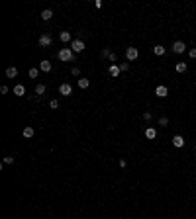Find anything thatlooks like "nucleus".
Returning a JSON list of instances; mask_svg holds the SVG:
<instances>
[{"mask_svg": "<svg viewBox=\"0 0 196 219\" xmlns=\"http://www.w3.org/2000/svg\"><path fill=\"white\" fill-rule=\"evenodd\" d=\"M73 57H75V53H73L71 47H63V49H59V53H57V59H59V61H65V63L73 61Z\"/></svg>", "mask_w": 196, "mask_h": 219, "instance_id": "f257e3e1", "label": "nucleus"}, {"mask_svg": "<svg viewBox=\"0 0 196 219\" xmlns=\"http://www.w3.org/2000/svg\"><path fill=\"white\" fill-rule=\"evenodd\" d=\"M137 57H139V51H137V47H128V49H126V59H128V61H135Z\"/></svg>", "mask_w": 196, "mask_h": 219, "instance_id": "f03ea898", "label": "nucleus"}, {"mask_svg": "<svg viewBox=\"0 0 196 219\" xmlns=\"http://www.w3.org/2000/svg\"><path fill=\"white\" fill-rule=\"evenodd\" d=\"M71 49H73V53H81V51H84V41L83 39H75L71 43Z\"/></svg>", "mask_w": 196, "mask_h": 219, "instance_id": "7ed1b4c3", "label": "nucleus"}, {"mask_svg": "<svg viewBox=\"0 0 196 219\" xmlns=\"http://www.w3.org/2000/svg\"><path fill=\"white\" fill-rule=\"evenodd\" d=\"M59 94H61V96H71V94H73V86L67 84V82L61 84V86H59Z\"/></svg>", "mask_w": 196, "mask_h": 219, "instance_id": "20e7f679", "label": "nucleus"}, {"mask_svg": "<svg viewBox=\"0 0 196 219\" xmlns=\"http://www.w3.org/2000/svg\"><path fill=\"white\" fill-rule=\"evenodd\" d=\"M155 96H159V98H167V96H169V88H167V86H157V88H155Z\"/></svg>", "mask_w": 196, "mask_h": 219, "instance_id": "39448f33", "label": "nucleus"}, {"mask_svg": "<svg viewBox=\"0 0 196 219\" xmlns=\"http://www.w3.org/2000/svg\"><path fill=\"white\" fill-rule=\"evenodd\" d=\"M184 49H186V45H184V41H175L173 43V51H175L177 55H180V53H184Z\"/></svg>", "mask_w": 196, "mask_h": 219, "instance_id": "423d86ee", "label": "nucleus"}, {"mask_svg": "<svg viewBox=\"0 0 196 219\" xmlns=\"http://www.w3.org/2000/svg\"><path fill=\"white\" fill-rule=\"evenodd\" d=\"M51 41H53L51 35H49V33H43L41 37H39V45H41V47H49V45H51Z\"/></svg>", "mask_w": 196, "mask_h": 219, "instance_id": "0eeeda50", "label": "nucleus"}, {"mask_svg": "<svg viewBox=\"0 0 196 219\" xmlns=\"http://www.w3.org/2000/svg\"><path fill=\"white\" fill-rule=\"evenodd\" d=\"M12 94H14V96H18V98H22L26 94V86L24 84H16V86H14V90H12Z\"/></svg>", "mask_w": 196, "mask_h": 219, "instance_id": "6e6552de", "label": "nucleus"}, {"mask_svg": "<svg viewBox=\"0 0 196 219\" xmlns=\"http://www.w3.org/2000/svg\"><path fill=\"white\" fill-rule=\"evenodd\" d=\"M173 145H175L177 149L184 147V137H183V135H175V137H173Z\"/></svg>", "mask_w": 196, "mask_h": 219, "instance_id": "1a4fd4ad", "label": "nucleus"}, {"mask_svg": "<svg viewBox=\"0 0 196 219\" xmlns=\"http://www.w3.org/2000/svg\"><path fill=\"white\" fill-rule=\"evenodd\" d=\"M145 137H147V139H151V141L157 139V129H155V127H147V129H145Z\"/></svg>", "mask_w": 196, "mask_h": 219, "instance_id": "9d476101", "label": "nucleus"}, {"mask_svg": "<svg viewBox=\"0 0 196 219\" xmlns=\"http://www.w3.org/2000/svg\"><path fill=\"white\" fill-rule=\"evenodd\" d=\"M120 65H110V69H108V75H110V76H118L120 75Z\"/></svg>", "mask_w": 196, "mask_h": 219, "instance_id": "9b49d317", "label": "nucleus"}, {"mask_svg": "<svg viewBox=\"0 0 196 219\" xmlns=\"http://www.w3.org/2000/svg\"><path fill=\"white\" fill-rule=\"evenodd\" d=\"M39 71H41V72H49V71H51V63L43 59V61L39 63Z\"/></svg>", "mask_w": 196, "mask_h": 219, "instance_id": "f8f14e48", "label": "nucleus"}, {"mask_svg": "<svg viewBox=\"0 0 196 219\" xmlns=\"http://www.w3.org/2000/svg\"><path fill=\"white\" fill-rule=\"evenodd\" d=\"M6 76H8V78H16L18 76V69L16 67H8V69H6Z\"/></svg>", "mask_w": 196, "mask_h": 219, "instance_id": "ddd939ff", "label": "nucleus"}, {"mask_svg": "<svg viewBox=\"0 0 196 219\" xmlns=\"http://www.w3.org/2000/svg\"><path fill=\"white\" fill-rule=\"evenodd\" d=\"M33 133H35V131H33V127H30V125H28V127H24V131H22V135H24L26 139H30V137H33Z\"/></svg>", "mask_w": 196, "mask_h": 219, "instance_id": "4468645a", "label": "nucleus"}, {"mask_svg": "<svg viewBox=\"0 0 196 219\" xmlns=\"http://www.w3.org/2000/svg\"><path fill=\"white\" fill-rule=\"evenodd\" d=\"M59 39H61L63 43H69L73 37H71V33H69V32H61V33H59Z\"/></svg>", "mask_w": 196, "mask_h": 219, "instance_id": "2eb2a0df", "label": "nucleus"}, {"mask_svg": "<svg viewBox=\"0 0 196 219\" xmlns=\"http://www.w3.org/2000/svg\"><path fill=\"white\" fill-rule=\"evenodd\" d=\"M165 51H167V49H165L163 45H155V47H153V53H155L157 57H163V55H165Z\"/></svg>", "mask_w": 196, "mask_h": 219, "instance_id": "dca6fc26", "label": "nucleus"}, {"mask_svg": "<svg viewBox=\"0 0 196 219\" xmlns=\"http://www.w3.org/2000/svg\"><path fill=\"white\" fill-rule=\"evenodd\" d=\"M88 86H90V80L88 78H78V88H88Z\"/></svg>", "mask_w": 196, "mask_h": 219, "instance_id": "f3484780", "label": "nucleus"}, {"mask_svg": "<svg viewBox=\"0 0 196 219\" xmlns=\"http://www.w3.org/2000/svg\"><path fill=\"white\" fill-rule=\"evenodd\" d=\"M35 94H38V96H45V84H38V86H35Z\"/></svg>", "mask_w": 196, "mask_h": 219, "instance_id": "a211bd4d", "label": "nucleus"}, {"mask_svg": "<svg viewBox=\"0 0 196 219\" xmlns=\"http://www.w3.org/2000/svg\"><path fill=\"white\" fill-rule=\"evenodd\" d=\"M41 18H43V22L51 20V18H53V12H51V10H43V12H41Z\"/></svg>", "mask_w": 196, "mask_h": 219, "instance_id": "6ab92c4d", "label": "nucleus"}, {"mask_svg": "<svg viewBox=\"0 0 196 219\" xmlns=\"http://www.w3.org/2000/svg\"><path fill=\"white\" fill-rule=\"evenodd\" d=\"M177 72H186V69H188V65L186 63H177Z\"/></svg>", "mask_w": 196, "mask_h": 219, "instance_id": "aec40b11", "label": "nucleus"}, {"mask_svg": "<svg viewBox=\"0 0 196 219\" xmlns=\"http://www.w3.org/2000/svg\"><path fill=\"white\" fill-rule=\"evenodd\" d=\"M28 75H30V78H38L39 69H30V72H28Z\"/></svg>", "mask_w": 196, "mask_h": 219, "instance_id": "412c9836", "label": "nucleus"}, {"mask_svg": "<svg viewBox=\"0 0 196 219\" xmlns=\"http://www.w3.org/2000/svg\"><path fill=\"white\" fill-rule=\"evenodd\" d=\"M71 75H73V76H78V75H81V69H78V67H73V69H71Z\"/></svg>", "mask_w": 196, "mask_h": 219, "instance_id": "4be33fe9", "label": "nucleus"}, {"mask_svg": "<svg viewBox=\"0 0 196 219\" xmlns=\"http://www.w3.org/2000/svg\"><path fill=\"white\" fill-rule=\"evenodd\" d=\"M169 123V118L167 115H163V118H159V125H167Z\"/></svg>", "mask_w": 196, "mask_h": 219, "instance_id": "5701e85b", "label": "nucleus"}, {"mask_svg": "<svg viewBox=\"0 0 196 219\" xmlns=\"http://www.w3.org/2000/svg\"><path fill=\"white\" fill-rule=\"evenodd\" d=\"M49 106H51L53 110H57V108H59V100H51V102H49Z\"/></svg>", "mask_w": 196, "mask_h": 219, "instance_id": "b1692460", "label": "nucleus"}, {"mask_svg": "<svg viewBox=\"0 0 196 219\" xmlns=\"http://www.w3.org/2000/svg\"><path fill=\"white\" fill-rule=\"evenodd\" d=\"M188 57H190V59H196V47L194 49H188Z\"/></svg>", "mask_w": 196, "mask_h": 219, "instance_id": "393cba45", "label": "nucleus"}, {"mask_svg": "<svg viewBox=\"0 0 196 219\" xmlns=\"http://www.w3.org/2000/svg\"><path fill=\"white\" fill-rule=\"evenodd\" d=\"M129 69V63H120V71L124 72V71H128Z\"/></svg>", "mask_w": 196, "mask_h": 219, "instance_id": "a878e982", "label": "nucleus"}, {"mask_svg": "<svg viewBox=\"0 0 196 219\" xmlns=\"http://www.w3.org/2000/svg\"><path fill=\"white\" fill-rule=\"evenodd\" d=\"M110 55H112V51L108 49V47H106V49H102V57H110Z\"/></svg>", "mask_w": 196, "mask_h": 219, "instance_id": "bb28decb", "label": "nucleus"}, {"mask_svg": "<svg viewBox=\"0 0 196 219\" xmlns=\"http://www.w3.org/2000/svg\"><path fill=\"white\" fill-rule=\"evenodd\" d=\"M14 163V157H4V164H12Z\"/></svg>", "mask_w": 196, "mask_h": 219, "instance_id": "cd10ccee", "label": "nucleus"}, {"mask_svg": "<svg viewBox=\"0 0 196 219\" xmlns=\"http://www.w3.org/2000/svg\"><path fill=\"white\" fill-rule=\"evenodd\" d=\"M143 119H145V121H151V114L145 112V114H143Z\"/></svg>", "mask_w": 196, "mask_h": 219, "instance_id": "c85d7f7f", "label": "nucleus"}, {"mask_svg": "<svg viewBox=\"0 0 196 219\" xmlns=\"http://www.w3.org/2000/svg\"><path fill=\"white\" fill-rule=\"evenodd\" d=\"M0 92H2V94H8V86H0Z\"/></svg>", "mask_w": 196, "mask_h": 219, "instance_id": "c756f323", "label": "nucleus"}, {"mask_svg": "<svg viewBox=\"0 0 196 219\" xmlns=\"http://www.w3.org/2000/svg\"><path fill=\"white\" fill-rule=\"evenodd\" d=\"M108 59H110V61H112V63H116V59H118V57H116V53H112V55H110V57H108Z\"/></svg>", "mask_w": 196, "mask_h": 219, "instance_id": "7c9ffc66", "label": "nucleus"}]
</instances>
